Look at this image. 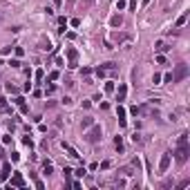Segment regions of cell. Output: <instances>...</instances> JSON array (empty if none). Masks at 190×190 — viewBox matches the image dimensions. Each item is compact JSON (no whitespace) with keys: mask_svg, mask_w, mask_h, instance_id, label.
<instances>
[{"mask_svg":"<svg viewBox=\"0 0 190 190\" xmlns=\"http://www.w3.org/2000/svg\"><path fill=\"white\" fill-rule=\"evenodd\" d=\"M188 154H190V148H188V134L183 132L179 134V141H177V150H174V157L179 163H186L188 161Z\"/></svg>","mask_w":190,"mask_h":190,"instance_id":"6da1fadb","label":"cell"},{"mask_svg":"<svg viewBox=\"0 0 190 190\" xmlns=\"http://www.w3.org/2000/svg\"><path fill=\"white\" fill-rule=\"evenodd\" d=\"M188 65L186 63H179L177 65V69H174V74H172V83H181V81H186L188 78Z\"/></svg>","mask_w":190,"mask_h":190,"instance_id":"7a4b0ae2","label":"cell"},{"mask_svg":"<svg viewBox=\"0 0 190 190\" xmlns=\"http://www.w3.org/2000/svg\"><path fill=\"white\" fill-rule=\"evenodd\" d=\"M101 134H103V130H101V125H94L92 123V130L85 134V139H87V143H96L98 139H101Z\"/></svg>","mask_w":190,"mask_h":190,"instance_id":"3957f363","label":"cell"},{"mask_svg":"<svg viewBox=\"0 0 190 190\" xmlns=\"http://www.w3.org/2000/svg\"><path fill=\"white\" fill-rule=\"evenodd\" d=\"M11 186H16V188H25V179H23V174H20V172H14L11 181H9V188H11Z\"/></svg>","mask_w":190,"mask_h":190,"instance_id":"277c9868","label":"cell"},{"mask_svg":"<svg viewBox=\"0 0 190 190\" xmlns=\"http://www.w3.org/2000/svg\"><path fill=\"white\" fill-rule=\"evenodd\" d=\"M170 157H172V152H163L161 161H159V170H161V172H165V170L170 168Z\"/></svg>","mask_w":190,"mask_h":190,"instance_id":"5b68a950","label":"cell"},{"mask_svg":"<svg viewBox=\"0 0 190 190\" xmlns=\"http://www.w3.org/2000/svg\"><path fill=\"white\" fill-rule=\"evenodd\" d=\"M67 58H69V65H67V67L74 69V67H76V61H78V52L74 49V47H69V49H67Z\"/></svg>","mask_w":190,"mask_h":190,"instance_id":"8992f818","label":"cell"},{"mask_svg":"<svg viewBox=\"0 0 190 190\" xmlns=\"http://www.w3.org/2000/svg\"><path fill=\"white\" fill-rule=\"evenodd\" d=\"M16 105H18V110H20L23 114H29V107H27V103H25L23 96H16Z\"/></svg>","mask_w":190,"mask_h":190,"instance_id":"52a82bcc","label":"cell"},{"mask_svg":"<svg viewBox=\"0 0 190 190\" xmlns=\"http://www.w3.org/2000/svg\"><path fill=\"white\" fill-rule=\"evenodd\" d=\"M125 94H128V85H119V90H116V101H123Z\"/></svg>","mask_w":190,"mask_h":190,"instance_id":"ba28073f","label":"cell"},{"mask_svg":"<svg viewBox=\"0 0 190 190\" xmlns=\"http://www.w3.org/2000/svg\"><path fill=\"white\" fill-rule=\"evenodd\" d=\"M9 174H11V165L5 163V165H2V172H0V179L5 181V179H9Z\"/></svg>","mask_w":190,"mask_h":190,"instance_id":"9c48e42d","label":"cell"},{"mask_svg":"<svg viewBox=\"0 0 190 190\" xmlns=\"http://www.w3.org/2000/svg\"><path fill=\"white\" fill-rule=\"evenodd\" d=\"M61 146H63V148H65V150H67V152H69V157H74V159H78V157H81V154H78V152H76V150H74V148L69 146V143H65V141H63Z\"/></svg>","mask_w":190,"mask_h":190,"instance_id":"30bf717a","label":"cell"},{"mask_svg":"<svg viewBox=\"0 0 190 190\" xmlns=\"http://www.w3.org/2000/svg\"><path fill=\"white\" fill-rule=\"evenodd\" d=\"M110 25H112V27H121V25H123V18L119 16V14H116V16H112V18H110Z\"/></svg>","mask_w":190,"mask_h":190,"instance_id":"8fae6325","label":"cell"},{"mask_svg":"<svg viewBox=\"0 0 190 190\" xmlns=\"http://www.w3.org/2000/svg\"><path fill=\"white\" fill-rule=\"evenodd\" d=\"M154 47H157V52H161V54H163V52H168V49H170V47H168V45H165L163 40H159V43H157Z\"/></svg>","mask_w":190,"mask_h":190,"instance_id":"7c38bea8","label":"cell"},{"mask_svg":"<svg viewBox=\"0 0 190 190\" xmlns=\"http://www.w3.org/2000/svg\"><path fill=\"white\" fill-rule=\"evenodd\" d=\"M114 148H116L119 152L123 150V139H121V137H114Z\"/></svg>","mask_w":190,"mask_h":190,"instance_id":"4fadbf2b","label":"cell"},{"mask_svg":"<svg viewBox=\"0 0 190 190\" xmlns=\"http://www.w3.org/2000/svg\"><path fill=\"white\" fill-rule=\"evenodd\" d=\"M5 112H9V105L5 98H0V114H5Z\"/></svg>","mask_w":190,"mask_h":190,"instance_id":"5bb4252c","label":"cell"},{"mask_svg":"<svg viewBox=\"0 0 190 190\" xmlns=\"http://www.w3.org/2000/svg\"><path fill=\"white\" fill-rule=\"evenodd\" d=\"M186 20H188V16H186V14H181V16L177 18V27H183V25H186Z\"/></svg>","mask_w":190,"mask_h":190,"instance_id":"9a60e30c","label":"cell"},{"mask_svg":"<svg viewBox=\"0 0 190 190\" xmlns=\"http://www.w3.org/2000/svg\"><path fill=\"white\" fill-rule=\"evenodd\" d=\"M92 123H94V119L85 116V119H83V130H85V128H92Z\"/></svg>","mask_w":190,"mask_h":190,"instance_id":"2e32d148","label":"cell"},{"mask_svg":"<svg viewBox=\"0 0 190 190\" xmlns=\"http://www.w3.org/2000/svg\"><path fill=\"white\" fill-rule=\"evenodd\" d=\"M94 74H96L98 78H105V69H103V67H96V69H94Z\"/></svg>","mask_w":190,"mask_h":190,"instance_id":"e0dca14e","label":"cell"},{"mask_svg":"<svg viewBox=\"0 0 190 190\" xmlns=\"http://www.w3.org/2000/svg\"><path fill=\"white\" fill-rule=\"evenodd\" d=\"M105 92H114V81H107V83H105Z\"/></svg>","mask_w":190,"mask_h":190,"instance_id":"ac0fdd59","label":"cell"},{"mask_svg":"<svg viewBox=\"0 0 190 190\" xmlns=\"http://www.w3.org/2000/svg\"><path fill=\"white\" fill-rule=\"evenodd\" d=\"M54 92H56V85H47V90H45V94H47V96H52Z\"/></svg>","mask_w":190,"mask_h":190,"instance_id":"d6986e66","label":"cell"},{"mask_svg":"<svg viewBox=\"0 0 190 190\" xmlns=\"http://www.w3.org/2000/svg\"><path fill=\"white\" fill-rule=\"evenodd\" d=\"M132 141H134V143H141L143 139H141V134H139V132H134V134H132Z\"/></svg>","mask_w":190,"mask_h":190,"instance_id":"ffe728a7","label":"cell"},{"mask_svg":"<svg viewBox=\"0 0 190 190\" xmlns=\"http://www.w3.org/2000/svg\"><path fill=\"white\" fill-rule=\"evenodd\" d=\"M45 174H52V163L49 161H45Z\"/></svg>","mask_w":190,"mask_h":190,"instance_id":"44dd1931","label":"cell"},{"mask_svg":"<svg viewBox=\"0 0 190 190\" xmlns=\"http://www.w3.org/2000/svg\"><path fill=\"white\" fill-rule=\"evenodd\" d=\"M116 9H119V11L125 9V0H116Z\"/></svg>","mask_w":190,"mask_h":190,"instance_id":"7402d4cb","label":"cell"},{"mask_svg":"<svg viewBox=\"0 0 190 190\" xmlns=\"http://www.w3.org/2000/svg\"><path fill=\"white\" fill-rule=\"evenodd\" d=\"M188 186H190V181H181L179 186H177V190H183V188H188Z\"/></svg>","mask_w":190,"mask_h":190,"instance_id":"603a6c76","label":"cell"},{"mask_svg":"<svg viewBox=\"0 0 190 190\" xmlns=\"http://www.w3.org/2000/svg\"><path fill=\"white\" fill-rule=\"evenodd\" d=\"M69 23H72V27H78V25H81V20H78V18H72Z\"/></svg>","mask_w":190,"mask_h":190,"instance_id":"cb8c5ba5","label":"cell"},{"mask_svg":"<svg viewBox=\"0 0 190 190\" xmlns=\"http://www.w3.org/2000/svg\"><path fill=\"white\" fill-rule=\"evenodd\" d=\"M7 92H11V94H16L18 90H16V87H14V85H11V83H9V85H7Z\"/></svg>","mask_w":190,"mask_h":190,"instance_id":"d4e9b609","label":"cell"},{"mask_svg":"<svg viewBox=\"0 0 190 190\" xmlns=\"http://www.w3.org/2000/svg\"><path fill=\"white\" fill-rule=\"evenodd\" d=\"M23 143H25V146H29V148L34 146V143H31V139H29V137H25V139H23Z\"/></svg>","mask_w":190,"mask_h":190,"instance_id":"484cf974","label":"cell"},{"mask_svg":"<svg viewBox=\"0 0 190 190\" xmlns=\"http://www.w3.org/2000/svg\"><path fill=\"white\" fill-rule=\"evenodd\" d=\"M14 52H16V56H18V58H20V56H23V54H25V52H23V47H16V49H14Z\"/></svg>","mask_w":190,"mask_h":190,"instance_id":"4316f807","label":"cell"},{"mask_svg":"<svg viewBox=\"0 0 190 190\" xmlns=\"http://www.w3.org/2000/svg\"><path fill=\"white\" fill-rule=\"evenodd\" d=\"M9 65H11V67H20V61H16V58H14V61H9Z\"/></svg>","mask_w":190,"mask_h":190,"instance_id":"83f0119b","label":"cell"},{"mask_svg":"<svg viewBox=\"0 0 190 190\" xmlns=\"http://www.w3.org/2000/svg\"><path fill=\"white\" fill-rule=\"evenodd\" d=\"M54 5H56V7H61V5H63V0H54Z\"/></svg>","mask_w":190,"mask_h":190,"instance_id":"f1b7e54d","label":"cell"},{"mask_svg":"<svg viewBox=\"0 0 190 190\" xmlns=\"http://www.w3.org/2000/svg\"><path fill=\"white\" fill-rule=\"evenodd\" d=\"M141 2H143V7H146V5H150V0H141Z\"/></svg>","mask_w":190,"mask_h":190,"instance_id":"f546056e","label":"cell"}]
</instances>
